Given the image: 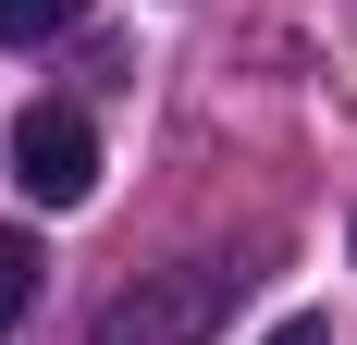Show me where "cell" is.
Wrapping results in <instances>:
<instances>
[{"label":"cell","instance_id":"1","mask_svg":"<svg viewBox=\"0 0 357 345\" xmlns=\"http://www.w3.org/2000/svg\"><path fill=\"white\" fill-rule=\"evenodd\" d=\"M222 296H234V272H210V259H185V272H136V284L99 309L86 345H210V333H222Z\"/></svg>","mask_w":357,"mask_h":345},{"label":"cell","instance_id":"4","mask_svg":"<svg viewBox=\"0 0 357 345\" xmlns=\"http://www.w3.org/2000/svg\"><path fill=\"white\" fill-rule=\"evenodd\" d=\"M62 25H86V0H0V50H37Z\"/></svg>","mask_w":357,"mask_h":345},{"label":"cell","instance_id":"5","mask_svg":"<svg viewBox=\"0 0 357 345\" xmlns=\"http://www.w3.org/2000/svg\"><path fill=\"white\" fill-rule=\"evenodd\" d=\"M259 345H333V333H321V321H271Z\"/></svg>","mask_w":357,"mask_h":345},{"label":"cell","instance_id":"2","mask_svg":"<svg viewBox=\"0 0 357 345\" xmlns=\"http://www.w3.org/2000/svg\"><path fill=\"white\" fill-rule=\"evenodd\" d=\"M13 185H25L37 210H86L99 198V136H86V111L37 99L25 124H13Z\"/></svg>","mask_w":357,"mask_h":345},{"label":"cell","instance_id":"3","mask_svg":"<svg viewBox=\"0 0 357 345\" xmlns=\"http://www.w3.org/2000/svg\"><path fill=\"white\" fill-rule=\"evenodd\" d=\"M37 272H50V259H37V235H13V222H0V345L25 333V309H37Z\"/></svg>","mask_w":357,"mask_h":345}]
</instances>
